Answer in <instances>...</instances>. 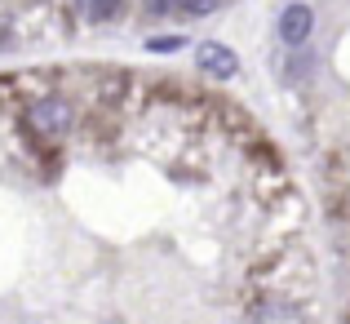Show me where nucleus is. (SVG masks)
<instances>
[{"label": "nucleus", "mask_w": 350, "mask_h": 324, "mask_svg": "<svg viewBox=\"0 0 350 324\" xmlns=\"http://www.w3.org/2000/svg\"><path fill=\"white\" fill-rule=\"evenodd\" d=\"M27 129L36 138H62L71 129V107L62 98H40V103H31V111H27Z\"/></svg>", "instance_id": "nucleus-1"}, {"label": "nucleus", "mask_w": 350, "mask_h": 324, "mask_svg": "<svg viewBox=\"0 0 350 324\" xmlns=\"http://www.w3.org/2000/svg\"><path fill=\"white\" fill-rule=\"evenodd\" d=\"M310 27H315V14H310V5H288L280 18V36L288 45H301L310 36Z\"/></svg>", "instance_id": "nucleus-2"}, {"label": "nucleus", "mask_w": 350, "mask_h": 324, "mask_svg": "<svg viewBox=\"0 0 350 324\" xmlns=\"http://www.w3.org/2000/svg\"><path fill=\"white\" fill-rule=\"evenodd\" d=\"M253 324H306V316H301V307H293V302L271 298L253 311Z\"/></svg>", "instance_id": "nucleus-3"}, {"label": "nucleus", "mask_w": 350, "mask_h": 324, "mask_svg": "<svg viewBox=\"0 0 350 324\" xmlns=\"http://www.w3.org/2000/svg\"><path fill=\"white\" fill-rule=\"evenodd\" d=\"M200 67L204 71H213V76H231L235 71V53L226 49V45H200Z\"/></svg>", "instance_id": "nucleus-4"}, {"label": "nucleus", "mask_w": 350, "mask_h": 324, "mask_svg": "<svg viewBox=\"0 0 350 324\" xmlns=\"http://www.w3.org/2000/svg\"><path fill=\"white\" fill-rule=\"evenodd\" d=\"M80 9H85L89 18H116L120 0H80Z\"/></svg>", "instance_id": "nucleus-5"}, {"label": "nucleus", "mask_w": 350, "mask_h": 324, "mask_svg": "<svg viewBox=\"0 0 350 324\" xmlns=\"http://www.w3.org/2000/svg\"><path fill=\"white\" fill-rule=\"evenodd\" d=\"M151 14H187V0H146Z\"/></svg>", "instance_id": "nucleus-6"}, {"label": "nucleus", "mask_w": 350, "mask_h": 324, "mask_svg": "<svg viewBox=\"0 0 350 324\" xmlns=\"http://www.w3.org/2000/svg\"><path fill=\"white\" fill-rule=\"evenodd\" d=\"M151 49H160V53H173V49H182V36H169V40H151Z\"/></svg>", "instance_id": "nucleus-7"}]
</instances>
